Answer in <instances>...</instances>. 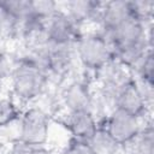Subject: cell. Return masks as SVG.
Segmentation results:
<instances>
[{"label":"cell","instance_id":"19","mask_svg":"<svg viewBox=\"0 0 154 154\" xmlns=\"http://www.w3.org/2000/svg\"><path fill=\"white\" fill-rule=\"evenodd\" d=\"M61 154H95L85 141L71 137Z\"/></svg>","mask_w":154,"mask_h":154},{"label":"cell","instance_id":"2","mask_svg":"<svg viewBox=\"0 0 154 154\" xmlns=\"http://www.w3.org/2000/svg\"><path fill=\"white\" fill-rule=\"evenodd\" d=\"M76 58L81 67L90 73L114 58V49L97 29H85L75 45Z\"/></svg>","mask_w":154,"mask_h":154},{"label":"cell","instance_id":"21","mask_svg":"<svg viewBox=\"0 0 154 154\" xmlns=\"http://www.w3.org/2000/svg\"><path fill=\"white\" fill-rule=\"evenodd\" d=\"M29 154H52L49 149H47L45 146L42 147H31Z\"/></svg>","mask_w":154,"mask_h":154},{"label":"cell","instance_id":"1","mask_svg":"<svg viewBox=\"0 0 154 154\" xmlns=\"http://www.w3.org/2000/svg\"><path fill=\"white\" fill-rule=\"evenodd\" d=\"M17 65L10 77L11 96L22 106L38 100L51 84L48 75L32 61L20 57L18 53Z\"/></svg>","mask_w":154,"mask_h":154},{"label":"cell","instance_id":"6","mask_svg":"<svg viewBox=\"0 0 154 154\" xmlns=\"http://www.w3.org/2000/svg\"><path fill=\"white\" fill-rule=\"evenodd\" d=\"M105 1L71 0L60 4L65 13L82 29H97L101 23Z\"/></svg>","mask_w":154,"mask_h":154},{"label":"cell","instance_id":"9","mask_svg":"<svg viewBox=\"0 0 154 154\" xmlns=\"http://www.w3.org/2000/svg\"><path fill=\"white\" fill-rule=\"evenodd\" d=\"M116 108L123 109L138 118L147 119L152 118V109L147 106L143 97L141 96L132 77L116 94Z\"/></svg>","mask_w":154,"mask_h":154},{"label":"cell","instance_id":"8","mask_svg":"<svg viewBox=\"0 0 154 154\" xmlns=\"http://www.w3.org/2000/svg\"><path fill=\"white\" fill-rule=\"evenodd\" d=\"M130 79V71L116 58L103 64L93 73V83H95V87L109 90L113 94H117L120 87Z\"/></svg>","mask_w":154,"mask_h":154},{"label":"cell","instance_id":"15","mask_svg":"<svg viewBox=\"0 0 154 154\" xmlns=\"http://www.w3.org/2000/svg\"><path fill=\"white\" fill-rule=\"evenodd\" d=\"M60 10V4L52 0H31V13L41 22H47Z\"/></svg>","mask_w":154,"mask_h":154},{"label":"cell","instance_id":"17","mask_svg":"<svg viewBox=\"0 0 154 154\" xmlns=\"http://www.w3.org/2000/svg\"><path fill=\"white\" fill-rule=\"evenodd\" d=\"M23 109L12 96H0V125L20 117Z\"/></svg>","mask_w":154,"mask_h":154},{"label":"cell","instance_id":"20","mask_svg":"<svg viewBox=\"0 0 154 154\" xmlns=\"http://www.w3.org/2000/svg\"><path fill=\"white\" fill-rule=\"evenodd\" d=\"M31 147H28L26 144L18 142L14 144H11L6 154H29Z\"/></svg>","mask_w":154,"mask_h":154},{"label":"cell","instance_id":"12","mask_svg":"<svg viewBox=\"0 0 154 154\" xmlns=\"http://www.w3.org/2000/svg\"><path fill=\"white\" fill-rule=\"evenodd\" d=\"M128 146L132 154H154V129L152 119L144 123L141 132Z\"/></svg>","mask_w":154,"mask_h":154},{"label":"cell","instance_id":"10","mask_svg":"<svg viewBox=\"0 0 154 154\" xmlns=\"http://www.w3.org/2000/svg\"><path fill=\"white\" fill-rule=\"evenodd\" d=\"M61 124L71 134V137L88 141L99 124L90 111H76V112H64L61 118Z\"/></svg>","mask_w":154,"mask_h":154},{"label":"cell","instance_id":"18","mask_svg":"<svg viewBox=\"0 0 154 154\" xmlns=\"http://www.w3.org/2000/svg\"><path fill=\"white\" fill-rule=\"evenodd\" d=\"M130 7L134 17L142 23L149 25L153 24L154 17V1L152 0H135L130 1Z\"/></svg>","mask_w":154,"mask_h":154},{"label":"cell","instance_id":"11","mask_svg":"<svg viewBox=\"0 0 154 154\" xmlns=\"http://www.w3.org/2000/svg\"><path fill=\"white\" fill-rule=\"evenodd\" d=\"M131 16L132 12L130 7V1H125V0L105 1L101 23L97 29L112 30Z\"/></svg>","mask_w":154,"mask_h":154},{"label":"cell","instance_id":"13","mask_svg":"<svg viewBox=\"0 0 154 154\" xmlns=\"http://www.w3.org/2000/svg\"><path fill=\"white\" fill-rule=\"evenodd\" d=\"M87 143L95 154H111L118 146H120L113 140V137L102 125L97 126V129L87 141Z\"/></svg>","mask_w":154,"mask_h":154},{"label":"cell","instance_id":"14","mask_svg":"<svg viewBox=\"0 0 154 154\" xmlns=\"http://www.w3.org/2000/svg\"><path fill=\"white\" fill-rule=\"evenodd\" d=\"M0 141L8 146L22 142V116L0 125Z\"/></svg>","mask_w":154,"mask_h":154},{"label":"cell","instance_id":"5","mask_svg":"<svg viewBox=\"0 0 154 154\" xmlns=\"http://www.w3.org/2000/svg\"><path fill=\"white\" fill-rule=\"evenodd\" d=\"M94 94L93 81L87 77H72L61 88L59 101L64 112L90 111Z\"/></svg>","mask_w":154,"mask_h":154},{"label":"cell","instance_id":"23","mask_svg":"<svg viewBox=\"0 0 154 154\" xmlns=\"http://www.w3.org/2000/svg\"><path fill=\"white\" fill-rule=\"evenodd\" d=\"M5 79L0 76V96H1V93H2V90H4V85H5Z\"/></svg>","mask_w":154,"mask_h":154},{"label":"cell","instance_id":"4","mask_svg":"<svg viewBox=\"0 0 154 154\" xmlns=\"http://www.w3.org/2000/svg\"><path fill=\"white\" fill-rule=\"evenodd\" d=\"M148 119L152 118L142 119L123 109L114 108L100 125H102L108 131V134L118 144L123 146L132 142L137 137Z\"/></svg>","mask_w":154,"mask_h":154},{"label":"cell","instance_id":"16","mask_svg":"<svg viewBox=\"0 0 154 154\" xmlns=\"http://www.w3.org/2000/svg\"><path fill=\"white\" fill-rule=\"evenodd\" d=\"M132 78H141L154 83V58L153 51H149L141 61L130 71Z\"/></svg>","mask_w":154,"mask_h":154},{"label":"cell","instance_id":"7","mask_svg":"<svg viewBox=\"0 0 154 154\" xmlns=\"http://www.w3.org/2000/svg\"><path fill=\"white\" fill-rule=\"evenodd\" d=\"M45 26L48 41L54 45H76L84 31V29L78 26L61 7L46 22Z\"/></svg>","mask_w":154,"mask_h":154},{"label":"cell","instance_id":"3","mask_svg":"<svg viewBox=\"0 0 154 154\" xmlns=\"http://www.w3.org/2000/svg\"><path fill=\"white\" fill-rule=\"evenodd\" d=\"M51 116L38 106L23 109L22 113V143L28 147H42L49 137Z\"/></svg>","mask_w":154,"mask_h":154},{"label":"cell","instance_id":"22","mask_svg":"<svg viewBox=\"0 0 154 154\" xmlns=\"http://www.w3.org/2000/svg\"><path fill=\"white\" fill-rule=\"evenodd\" d=\"M111 154H132V153L128 144H123V146H118Z\"/></svg>","mask_w":154,"mask_h":154}]
</instances>
